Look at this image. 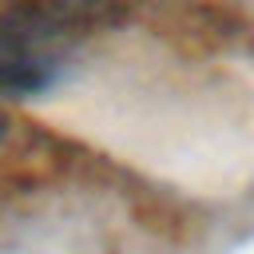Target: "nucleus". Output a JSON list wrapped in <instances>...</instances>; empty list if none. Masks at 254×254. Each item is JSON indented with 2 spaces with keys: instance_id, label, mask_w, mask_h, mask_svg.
Masks as SVG:
<instances>
[{
  "instance_id": "nucleus-1",
  "label": "nucleus",
  "mask_w": 254,
  "mask_h": 254,
  "mask_svg": "<svg viewBox=\"0 0 254 254\" xmlns=\"http://www.w3.org/2000/svg\"><path fill=\"white\" fill-rule=\"evenodd\" d=\"M0 139H4V119H0Z\"/></svg>"
}]
</instances>
